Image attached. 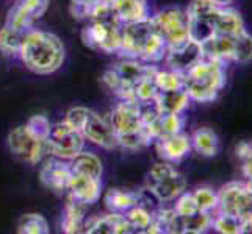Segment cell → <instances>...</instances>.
Listing matches in <instances>:
<instances>
[{"label":"cell","mask_w":252,"mask_h":234,"mask_svg":"<svg viewBox=\"0 0 252 234\" xmlns=\"http://www.w3.org/2000/svg\"><path fill=\"white\" fill-rule=\"evenodd\" d=\"M216 194H218V206L215 212L241 219L252 211V192L245 181L225 183Z\"/></svg>","instance_id":"obj_11"},{"label":"cell","mask_w":252,"mask_h":234,"mask_svg":"<svg viewBox=\"0 0 252 234\" xmlns=\"http://www.w3.org/2000/svg\"><path fill=\"white\" fill-rule=\"evenodd\" d=\"M16 231L19 234H49L50 228L44 215L38 212H29L19 219Z\"/></svg>","instance_id":"obj_29"},{"label":"cell","mask_w":252,"mask_h":234,"mask_svg":"<svg viewBox=\"0 0 252 234\" xmlns=\"http://www.w3.org/2000/svg\"><path fill=\"white\" fill-rule=\"evenodd\" d=\"M144 2H147V0H144Z\"/></svg>","instance_id":"obj_42"},{"label":"cell","mask_w":252,"mask_h":234,"mask_svg":"<svg viewBox=\"0 0 252 234\" xmlns=\"http://www.w3.org/2000/svg\"><path fill=\"white\" fill-rule=\"evenodd\" d=\"M154 102L157 103L161 112H169V114H182L189 105V97L187 91L176 89V91H158L155 95Z\"/></svg>","instance_id":"obj_22"},{"label":"cell","mask_w":252,"mask_h":234,"mask_svg":"<svg viewBox=\"0 0 252 234\" xmlns=\"http://www.w3.org/2000/svg\"><path fill=\"white\" fill-rule=\"evenodd\" d=\"M241 172H243V175H245V178L252 177V142H251V149L248 155L241 159Z\"/></svg>","instance_id":"obj_37"},{"label":"cell","mask_w":252,"mask_h":234,"mask_svg":"<svg viewBox=\"0 0 252 234\" xmlns=\"http://www.w3.org/2000/svg\"><path fill=\"white\" fill-rule=\"evenodd\" d=\"M124 215L133 233H146L154 220V214L141 205H135L133 208H130L127 212H124Z\"/></svg>","instance_id":"obj_30"},{"label":"cell","mask_w":252,"mask_h":234,"mask_svg":"<svg viewBox=\"0 0 252 234\" xmlns=\"http://www.w3.org/2000/svg\"><path fill=\"white\" fill-rule=\"evenodd\" d=\"M168 46L155 28L152 17L140 22L124 24L121 55L146 63H160L166 56Z\"/></svg>","instance_id":"obj_2"},{"label":"cell","mask_w":252,"mask_h":234,"mask_svg":"<svg viewBox=\"0 0 252 234\" xmlns=\"http://www.w3.org/2000/svg\"><path fill=\"white\" fill-rule=\"evenodd\" d=\"M6 144L13 156L27 164H32V166L38 164L42 159V156L47 153L46 141L36 139L25 125L11 130L6 137Z\"/></svg>","instance_id":"obj_12"},{"label":"cell","mask_w":252,"mask_h":234,"mask_svg":"<svg viewBox=\"0 0 252 234\" xmlns=\"http://www.w3.org/2000/svg\"><path fill=\"white\" fill-rule=\"evenodd\" d=\"M176 205H174L172 209L176 211L177 215H191V214H196L199 212V208L196 205V200L193 197V192H182L176 200Z\"/></svg>","instance_id":"obj_36"},{"label":"cell","mask_w":252,"mask_h":234,"mask_svg":"<svg viewBox=\"0 0 252 234\" xmlns=\"http://www.w3.org/2000/svg\"><path fill=\"white\" fill-rule=\"evenodd\" d=\"M245 30V21L237 10L230 6H218L215 19V34H238Z\"/></svg>","instance_id":"obj_21"},{"label":"cell","mask_w":252,"mask_h":234,"mask_svg":"<svg viewBox=\"0 0 252 234\" xmlns=\"http://www.w3.org/2000/svg\"><path fill=\"white\" fill-rule=\"evenodd\" d=\"M146 187L158 198L160 203H169L187 190V180L171 162H157L147 172Z\"/></svg>","instance_id":"obj_7"},{"label":"cell","mask_w":252,"mask_h":234,"mask_svg":"<svg viewBox=\"0 0 252 234\" xmlns=\"http://www.w3.org/2000/svg\"><path fill=\"white\" fill-rule=\"evenodd\" d=\"M47 153L55 158L71 161L85 149V137L77 128L66 120L52 125L49 137L46 139Z\"/></svg>","instance_id":"obj_8"},{"label":"cell","mask_w":252,"mask_h":234,"mask_svg":"<svg viewBox=\"0 0 252 234\" xmlns=\"http://www.w3.org/2000/svg\"><path fill=\"white\" fill-rule=\"evenodd\" d=\"M86 205L67 198V203L64 206V211L62 215V231L67 234L83 233V225L86 220Z\"/></svg>","instance_id":"obj_24"},{"label":"cell","mask_w":252,"mask_h":234,"mask_svg":"<svg viewBox=\"0 0 252 234\" xmlns=\"http://www.w3.org/2000/svg\"><path fill=\"white\" fill-rule=\"evenodd\" d=\"M107 209L110 212H127L130 208L138 205V192H128L123 189H110L103 197Z\"/></svg>","instance_id":"obj_26"},{"label":"cell","mask_w":252,"mask_h":234,"mask_svg":"<svg viewBox=\"0 0 252 234\" xmlns=\"http://www.w3.org/2000/svg\"><path fill=\"white\" fill-rule=\"evenodd\" d=\"M88 2H90V0H71V5H85Z\"/></svg>","instance_id":"obj_40"},{"label":"cell","mask_w":252,"mask_h":234,"mask_svg":"<svg viewBox=\"0 0 252 234\" xmlns=\"http://www.w3.org/2000/svg\"><path fill=\"white\" fill-rule=\"evenodd\" d=\"M115 13L121 24L140 22L151 17L144 0H115Z\"/></svg>","instance_id":"obj_23"},{"label":"cell","mask_w":252,"mask_h":234,"mask_svg":"<svg viewBox=\"0 0 252 234\" xmlns=\"http://www.w3.org/2000/svg\"><path fill=\"white\" fill-rule=\"evenodd\" d=\"M225 86V66L202 58L184 74V89L191 102L210 103L218 99Z\"/></svg>","instance_id":"obj_4"},{"label":"cell","mask_w":252,"mask_h":234,"mask_svg":"<svg viewBox=\"0 0 252 234\" xmlns=\"http://www.w3.org/2000/svg\"><path fill=\"white\" fill-rule=\"evenodd\" d=\"M245 183H246V186L249 187V190H251V192H252V177H251V178H246V181H245Z\"/></svg>","instance_id":"obj_41"},{"label":"cell","mask_w":252,"mask_h":234,"mask_svg":"<svg viewBox=\"0 0 252 234\" xmlns=\"http://www.w3.org/2000/svg\"><path fill=\"white\" fill-rule=\"evenodd\" d=\"M49 5L50 0H17V3L8 11L5 25L21 31H29L33 24L44 16Z\"/></svg>","instance_id":"obj_13"},{"label":"cell","mask_w":252,"mask_h":234,"mask_svg":"<svg viewBox=\"0 0 252 234\" xmlns=\"http://www.w3.org/2000/svg\"><path fill=\"white\" fill-rule=\"evenodd\" d=\"M82 41L86 47L105 53H119L123 44V28L118 22L94 21L82 31Z\"/></svg>","instance_id":"obj_10"},{"label":"cell","mask_w":252,"mask_h":234,"mask_svg":"<svg viewBox=\"0 0 252 234\" xmlns=\"http://www.w3.org/2000/svg\"><path fill=\"white\" fill-rule=\"evenodd\" d=\"M252 61V34L246 30L238 33L235 36V46H233L232 63L246 64Z\"/></svg>","instance_id":"obj_31"},{"label":"cell","mask_w":252,"mask_h":234,"mask_svg":"<svg viewBox=\"0 0 252 234\" xmlns=\"http://www.w3.org/2000/svg\"><path fill=\"white\" fill-rule=\"evenodd\" d=\"M64 120L69 125L79 130L85 141H90L105 150H113L119 147L110 119H105L90 108L74 106L66 112Z\"/></svg>","instance_id":"obj_6"},{"label":"cell","mask_w":252,"mask_h":234,"mask_svg":"<svg viewBox=\"0 0 252 234\" xmlns=\"http://www.w3.org/2000/svg\"><path fill=\"white\" fill-rule=\"evenodd\" d=\"M193 197L196 200L199 211L210 212V214L216 211V206H218V194H216L213 189L205 187V186L197 187L193 192Z\"/></svg>","instance_id":"obj_34"},{"label":"cell","mask_w":252,"mask_h":234,"mask_svg":"<svg viewBox=\"0 0 252 234\" xmlns=\"http://www.w3.org/2000/svg\"><path fill=\"white\" fill-rule=\"evenodd\" d=\"M158 91H176L184 88V74L176 71H157L154 77Z\"/></svg>","instance_id":"obj_32"},{"label":"cell","mask_w":252,"mask_h":234,"mask_svg":"<svg viewBox=\"0 0 252 234\" xmlns=\"http://www.w3.org/2000/svg\"><path fill=\"white\" fill-rule=\"evenodd\" d=\"M64 46L57 34L39 30H29L21 46L19 58L24 66L38 75L57 72L64 63Z\"/></svg>","instance_id":"obj_1"},{"label":"cell","mask_w":252,"mask_h":234,"mask_svg":"<svg viewBox=\"0 0 252 234\" xmlns=\"http://www.w3.org/2000/svg\"><path fill=\"white\" fill-rule=\"evenodd\" d=\"M25 127H27L29 131L34 137H36V139H39V141H46L47 139L49 133H50V128H52L49 119L46 116H42V114H34V116H32L27 120Z\"/></svg>","instance_id":"obj_35"},{"label":"cell","mask_w":252,"mask_h":234,"mask_svg":"<svg viewBox=\"0 0 252 234\" xmlns=\"http://www.w3.org/2000/svg\"><path fill=\"white\" fill-rule=\"evenodd\" d=\"M119 147L127 150H140L154 141L141 120L140 102L121 100L110 114Z\"/></svg>","instance_id":"obj_3"},{"label":"cell","mask_w":252,"mask_h":234,"mask_svg":"<svg viewBox=\"0 0 252 234\" xmlns=\"http://www.w3.org/2000/svg\"><path fill=\"white\" fill-rule=\"evenodd\" d=\"M212 3L218 5V6H230L235 0H210Z\"/></svg>","instance_id":"obj_39"},{"label":"cell","mask_w":252,"mask_h":234,"mask_svg":"<svg viewBox=\"0 0 252 234\" xmlns=\"http://www.w3.org/2000/svg\"><path fill=\"white\" fill-rule=\"evenodd\" d=\"M25 33L27 31H21L8 27V25H3L0 28V52L5 56H19Z\"/></svg>","instance_id":"obj_28"},{"label":"cell","mask_w":252,"mask_h":234,"mask_svg":"<svg viewBox=\"0 0 252 234\" xmlns=\"http://www.w3.org/2000/svg\"><path fill=\"white\" fill-rule=\"evenodd\" d=\"M241 234H252V211H249L245 217H241Z\"/></svg>","instance_id":"obj_38"},{"label":"cell","mask_w":252,"mask_h":234,"mask_svg":"<svg viewBox=\"0 0 252 234\" xmlns=\"http://www.w3.org/2000/svg\"><path fill=\"white\" fill-rule=\"evenodd\" d=\"M189 139H191V150H194L197 155L204 156V158H213L220 152V137L208 127L197 128L191 134Z\"/></svg>","instance_id":"obj_20"},{"label":"cell","mask_w":252,"mask_h":234,"mask_svg":"<svg viewBox=\"0 0 252 234\" xmlns=\"http://www.w3.org/2000/svg\"><path fill=\"white\" fill-rule=\"evenodd\" d=\"M102 181L100 178H94L90 175H82V173H72L69 180L67 192L69 198L79 202L82 205H94L100 198Z\"/></svg>","instance_id":"obj_16"},{"label":"cell","mask_w":252,"mask_h":234,"mask_svg":"<svg viewBox=\"0 0 252 234\" xmlns=\"http://www.w3.org/2000/svg\"><path fill=\"white\" fill-rule=\"evenodd\" d=\"M72 173H82V175H90L94 178H102V161L99 156L90 152H80L79 155L69 161Z\"/></svg>","instance_id":"obj_27"},{"label":"cell","mask_w":252,"mask_h":234,"mask_svg":"<svg viewBox=\"0 0 252 234\" xmlns=\"http://www.w3.org/2000/svg\"><path fill=\"white\" fill-rule=\"evenodd\" d=\"M158 69L151 64L140 63L138 59H124L103 74V86L121 100H135V91L144 80L152 78ZM136 102V100H135Z\"/></svg>","instance_id":"obj_5"},{"label":"cell","mask_w":252,"mask_h":234,"mask_svg":"<svg viewBox=\"0 0 252 234\" xmlns=\"http://www.w3.org/2000/svg\"><path fill=\"white\" fill-rule=\"evenodd\" d=\"M212 228L221 234H241V219L216 212V215H213L212 219Z\"/></svg>","instance_id":"obj_33"},{"label":"cell","mask_w":252,"mask_h":234,"mask_svg":"<svg viewBox=\"0 0 252 234\" xmlns=\"http://www.w3.org/2000/svg\"><path fill=\"white\" fill-rule=\"evenodd\" d=\"M146 128H147V131H149L152 141H155V139H160V137H164V136L180 133L182 128H184V119H182V114L160 112V116Z\"/></svg>","instance_id":"obj_25"},{"label":"cell","mask_w":252,"mask_h":234,"mask_svg":"<svg viewBox=\"0 0 252 234\" xmlns=\"http://www.w3.org/2000/svg\"><path fill=\"white\" fill-rule=\"evenodd\" d=\"M151 17L168 49L177 47L189 39L188 16L182 8H166Z\"/></svg>","instance_id":"obj_9"},{"label":"cell","mask_w":252,"mask_h":234,"mask_svg":"<svg viewBox=\"0 0 252 234\" xmlns=\"http://www.w3.org/2000/svg\"><path fill=\"white\" fill-rule=\"evenodd\" d=\"M202 58L204 53L201 44L193 39H188L187 42L177 47H169L166 52V56H164V63L168 64L171 71L185 74L197 61H201Z\"/></svg>","instance_id":"obj_14"},{"label":"cell","mask_w":252,"mask_h":234,"mask_svg":"<svg viewBox=\"0 0 252 234\" xmlns=\"http://www.w3.org/2000/svg\"><path fill=\"white\" fill-rule=\"evenodd\" d=\"M83 233L88 234H130L133 233L123 212H110L103 217L86 219Z\"/></svg>","instance_id":"obj_18"},{"label":"cell","mask_w":252,"mask_h":234,"mask_svg":"<svg viewBox=\"0 0 252 234\" xmlns=\"http://www.w3.org/2000/svg\"><path fill=\"white\" fill-rule=\"evenodd\" d=\"M213 214L199 211L191 215H177L174 222L172 234H201L212 228Z\"/></svg>","instance_id":"obj_19"},{"label":"cell","mask_w":252,"mask_h":234,"mask_svg":"<svg viewBox=\"0 0 252 234\" xmlns=\"http://www.w3.org/2000/svg\"><path fill=\"white\" fill-rule=\"evenodd\" d=\"M72 177L71 164L60 158H49L42 167L39 169V181L42 186L54 190V192H63L67 190L69 180Z\"/></svg>","instance_id":"obj_15"},{"label":"cell","mask_w":252,"mask_h":234,"mask_svg":"<svg viewBox=\"0 0 252 234\" xmlns=\"http://www.w3.org/2000/svg\"><path fill=\"white\" fill-rule=\"evenodd\" d=\"M155 150L163 161L179 162L191 152V139L184 131L155 139Z\"/></svg>","instance_id":"obj_17"}]
</instances>
